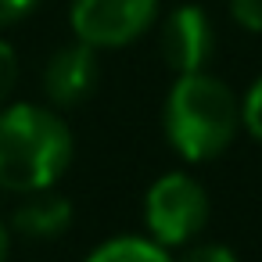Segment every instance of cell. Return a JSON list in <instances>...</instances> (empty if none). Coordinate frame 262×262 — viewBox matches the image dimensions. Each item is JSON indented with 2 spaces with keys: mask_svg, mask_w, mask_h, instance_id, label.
Segmentation results:
<instances>
[{
  "mask_svg": "<svg viewBox=\"0 0 262 262\" xmlns=\"http://www.w3.org/2000/svg\"><path fill=\"white\" fill-rule=\"evenodd\" d=\"M76 140L54 104L0 108V190L36 194L51 190L72 165Z\"/></svg>",
  "mask_w": 262,
  "mask_h": 262,
  "instance_id": "obj_1",
  "label": "cell"
},
{
  "mask_svg": "<svg viewBox=\"0 0 262 262\" xmlns=\"http://www.w3.org/2000/svg\"><path fill=\"white\" fill-rule=\"evenodd\" d=\"M162 126L176 155H183L187 162H212L244 129L241 97L205 69L183 72L169 86Z\"/></svg>",
  "mask_w": 262,
  "mask_h": 262,
  "instance_id": "obj_2",
  "label": "cell"
},
{
  "mask_svg": "<svg viewBox=\"0 0 262 262\" xmlns=\"http://www.w3.org/2000/svg\"><path fill=\"white\" fill-rule=\"evenodd\" d=\"M147 233L165 248H183L198 241L208 223V194L190 172H165L151 183L144 198Z\"/></svg>",
  "mask_w": 262,
  "mask_h": 262,
  "instance_id": "obj_3",
  "label": "cell"
},
{
  "mask_svg": "<svg viewBox=\"0 0 262 262\" xmlns=\"http://www.w3.org/2000/svg\"><path fill=\"white\" fill-rule=\"evenodd\" d=\"M162 0H72L69 26L72 36L94 51H119L137 43L158 18Z\"/></svg>",
  "mask_w": 262,
  "mask_h": 262,
  "instance_id": "obj_4",
  "label": "cell"
},
{
  "mask_svg": "<svg viewBox=\"0 0 262 262\" xmlns=\"http://www.w3.org/2000/svg\"><path fill=\"white\" fill-rule=\"evenodd\" d=\"M158 51L162 61L183 76V72H201L208 69L212 54H215V26L205 15V8L198 4H180L162 18L158 29Z\"/></svg>",
  "mask_w": 262,
  "mask_h": 262,
  "instance_id": "obj_5",
  "label": "cell"
},
{
  "mask_svg": "<svg viewBox=\"0 0 262 262\" xmlns=\"http://www.w3.org/2000/svg\"><path fill=\"white\" fill-rule=\"evenodd\" d=\"M101 79L97 51L83 40H72L58 47L43 65V94L54 108H79Z\"/></svg>",
  "mask_w": 262,
  "mask_h": 262,
  "instance_id": "obj_6",
  "label": "cell"
},
{
  "mask_svg": "<svg viewBox=\"0 0 262 262\" xmlns=\"http://www.w3.org/2000/svg\"><path fill=\"white\" fill-rule=\"evenodd\" d=\"M72 226V201L54 190L26 194V201L11 212V230L26 241H54Z\"/></svg>",
  "mask_w": 262,
  "mask_h": 262,
  "instance_id": "obj_7",
  "label": "cell"
},
{
  "mask_svg": "<svg viewBox=\"0 0 262 262\" xmlns=\"http://www.w3.org/2000/svg\"><path fill=\"white\" fill-rule=\"evenodd\" d=\"M86 262H176L169 255L165 244H158L155 237H137V233H126V237H112L104 241L101 248H94L86 255Z\"/></svg>",
  "mask_w": 262,
  "mask_h": 262,
  "instance_id": "obj_8",
  "label": "cell"
},
{
  "mask_svg": "<svg viewBox=\"0 0 262 262\" xmlns=\"http://www.w3.org/2000/svg\"><path fill=\"white\" fill-rule=\"evenodd\" d=\"M241 119H244V129L262 144V79H255L251 90L241 97Z\"/></svg>",
  "mask_w": 262,
  "mask_h": 262,
  "instance_id": "obj_9",
  "label": "cell"
},
{
  "mask_svg": "<svg viewBox=\"0 0 262 262\" xmlns=\"http://www.w3.org/2000/svg\"><path fill=\"white\" fill-rule=\"evenodd\" d=\"M176 262H237V255L226 248V244H212V241H190L183 244V255Z\"/></svg>",
  "mask_w": 262,
  "mask_h": 262,
  "instance_id": "obj_10",
  "label": "cell"
},
{
  "mask_svg": "<svg viewBox=\"0 0 262 262\" xmlns=\"http://www.w3.org/2000/svg\"><path fill=\"white\" fill-rule=\"evenodd\" d=\"M15 86H18V54L11 43L0 40V104L11 97Z\"/></svg>",
  "mask_w": 262,
  "mask_h": 262,
  "instance_id": "obj_11",
  "label": "cell"
},
{
  "mask_svg": "<svg viewBox=\"0 0 262 262\" xmlns=\"http://www.w3.org/2000/svg\"><path fill=\"white\" fill-rule=\"evenodd\" d=\"M230 15L241 29L262 33V0H230Z\"/></svg>",
  "mask_w": 262,
  "mask_h": 262,
  "instance_id": "obj_12",
  "label": "cell"
},
{
  "mask_svg": "<svg viewBox=\"0 0 262 262\" xmlns=\"http://www.w3.org/2000/svg\"><path fill=\"white\" fill-rule=\"evenodd\" d=\"M36 8H40V0H0V29H4V26H18Z\"/></svg>",
  "mask_w": 262,
  "mask_h": 262,
  "instance_id": "obj_13",
  "label": "cell"
},
{
  "mask_svg": "<svg viewBox=\"0 0 262 262\" xmlns=\"http://www.w3.org/2000/svg\"><path fill=\"white\" fill-rule=\"evenodd\" d=\"M8 255H11V226L0 219V262H8Z\"/></svg>",
  "mask_w": 262,
  "mask_h": 262,
  "instance_id": "obj_14",
  "label": "cell"
}]
</instances>
